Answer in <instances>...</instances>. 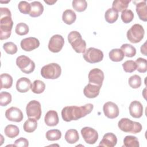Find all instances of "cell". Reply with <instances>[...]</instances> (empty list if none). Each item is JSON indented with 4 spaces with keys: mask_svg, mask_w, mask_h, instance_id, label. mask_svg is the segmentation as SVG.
<instances>
[{
    "mask_svg": "<svg viewBox=\"0 0 147 147\" xmlns=\"http://www.w3.org/2000/svg\"><path fill=\"white\" fill-rule=\"evenodd\" d=\"M118 18V13L112 8L108 9L105 14V18L106 21L110 24L115 22Z\"/></svg>",
    "mask_w": 147,
    "mask_h": 147,
    "instance_id": "cell-31",
    "label": "cell"
},
{
    "mask_svg": "<svg viewBox=\"0 0 147 147\" xmlns=\"http://www.w3.org/2000/svg\"><path fill=\"white\" fill-rule=\"evenodd\" d=\"M130 2L129 0H115L112 4V9L117 12H122L127 9Z\"/></svg>",
    "mask_w": 147,
    "mask_h": 147,
    "instance_id": "cell-25",
    "label": "cell"
},
{
    "mask_svg": "<svg viewBox=\"0 0 147 147\" xmlns=\"http://www.w3.org/2000/svg\"><path fill=\"white\" fill-rule=\"evenodd\" d=\"M20 45L24 51L30 52L39 47L40 41L36 37H30L22 39L21 41Z\"/></svg>",
    "mask_w": 147,
    "mask_h": 147,
    "instance_id": "cell-15",
    "label": "cell"
},
{
    "mask_svg": "<svg viewBox=\"0 0 147 147\" xmlns=\"http://www.w3.org/2000/svg\"><path fill=\"white\" fill-rule=\"evenodd\" d=\"M65 141L71 144L76 143L79 140V136L76 129H71L68 130L65 134Z\"/></svg>",
    "mask_w": 147,
    "mask_h": 147,
    "instance_id": "cell-24",
    "label": "cell"
},
{
    "mask_svg": "<svg viewBox=\"0 0 147 147\" xmlns=\"http://www.w3.org/2000/svg\"><path fill=\"white\" fill-rule=\"evenodd\" d=\"M3 48L5 51L10 55H14L17 52V45L12 42H7L3 45Z\"/></svg>",
    "mask_w": 147,
    "mask_h": 147,
    "instance_id": "cell-42",
    "label": "cell"
},
{
    "mask_svg": "<svg viewBox=\"0 0 147 147\" xmlns=\"http://www.w3.org/2000/svg\"><path fill=\"white\" fill-rule=\"evenodd\" d=\"M94 106L91 103H87L84 106H68L61 110L63 119L66 122L78 120L89 114L93 110Z\"/></svg>",
    "mask_w": 147,
    "mask_h": 147,
    "instance_id": "cell-1",
    "label": "cell"
},
{
    "mask_svg": "<svg viewBox=\"0 0 147 147\" xmlns=\"http://www.w3.org/2000/svg\"><path fill=\"white\" fill-rule=\"evenodd\" d=\"M4 132L7 137L10 138H13L19 134L20 129L16 125H8L5 127Z\"/></svg>",
    "mask_w": 147,
    "mask_h": 147,
    "instance_id": "cell-29",
    "label": "cell"
},
{
    "mask_svg": "<svg viewBox=\"0 0 147 147\" xmlns=\"http://www.w3.org/2000/svg\"><path fill=\"white\" fill-rule=\"evenodd\" d=\"M6 118L10 121L20 122L22 121L24 115L21 110L16 107H11L5 112Z\"/></svg>",
    "mask_w": 147,
    "mask_h": 147,
    "instance_id": "cell-14",
    "label": "cell"
},
{
    "mask_svg": "<svg viewBox=\"0 0 147 147\" xmlns=\"http://www.w3.org/2000/svg\"><path fill=\"white\" fill-rule=\"evenodd\" d=\"M122 67L125 72L131 73L136 70L137 65L133 60H127L122 64Z\"/></svg>",
    "mask_w": 147,
    "mask_h": 147,
    "instance_id": "cell-41",
    "label": "cell"
},
{
    "mask_svg": "<svg viewBox=\"0 0 147 147\" xmlns=\"http://www.w3.org/2000/svg\"><path fill=\"white\" fill-rule=\"evenodd\" d=\"M121 18L122 21L125 23L128 24L132 21L134 18V13L130 9H126L122 11Z\"/></svg>",
    "mask_w": 147,
    "mask_h": 147,
    "instance_id": "cell-40",
    "label": "cell"
},
{
    "mask_svg": "<svg viewBox=\"0 0 147 147\" xmlns=\"http://www.w3.org/2000/svg\"><path fill=\"white\" fill-rule=\"evenodd\" d=\"M76 19V13L71 9H67L63 13L62 20L67 25L72 24Z\"/></svg>",
    "mask_w": 147,
    "mask_h": 147,
    "instance_id": "cell-23",
    "label": "cell"
},
{
    "mask_svg": "<svg viewBox=\"0 0 147 147\" xmlns=\"http://www.w3.org/2000/svg\"><path fill=\"white\" fill-rule=\"evenodd\" d=\"M128 83L132 88H138L141 85V78L138 75H134L129 78Z\"/></svg>",
    "mask_w": 147,
    "mask_h": 147,
    "instance_id": "cell-37",
    "label": "cell"
},
{
    "mask_svg": "<svg viewBox=\"0 0 147 147\" xmlns=\"http://www.w3.org/2000/svg\"><path fill=\"white\" fill-rule=\"evenodd\" d=\"M64 44V40L62 36L55 34L52 36L48 43V49L53 53L59 52L63 48Z\"/></svg>",
    "mask_w": 147,
    "mask_h": 147,
    "instance_id": "cell-10",
    "label": "cell"
},
{
    "mask_svg": "<svg viewBox=\"0 0 147 147\" xmlns=\"http://www.w3.org/2000/svg\"><path fill=\"white\" fill-rule=\"evenodd\" d=\"M45 136L48 141H57L61 137V132L58 129H51L47 131Z\"/></svg>",
    "mask_w": 147,
    "mask_h": 147,
    "instance_id": "cell-34",
    "label": "cell"
},
{
    "mask_svg": "<svg viewBox=\"0 0 147 147\" xmlns=\"http://www.w3.org/2000/svg\"><path fill=\"white\" fill-rule=\"evenodd\" d=\"M32 83L28 78L22 77L20 78L16 82V89L20 92H26L31 88Z\"/></svg>",
    "mask_w": 147,
    "mask_h": 147,
    "instance_id": "cell-20",
    "label": "cell"
},
{
    "mask_svg": "<svg viewBox=\"0 0 147 147\" xmlns=\"http://www.w3.org/2000/svg\"><path fill=\"white\" fill-rule=\"evenodd\" d=\"M26 112L28 118H33L38 120L42 113L40 103L36 100L30 101L26 105Z\"/></svg>",
    "mask_w": 147,
    "mask_h": 147,
    "instance_id": "cell-9",
    "label": "cell"
},
{
    "mask_svg": "<svg viewBox=\"0 0 147 147\" xmlns=\"http://www.w3.org/2000/svg\"><path fill=\"white\" fill-rule=\"evenodd\" d=\"M146 42H145L144 44V45H142L141 47V53L144 54L145 56H146Z\"/></svg>",
    "mask_w": 147,
    "mask_h": 147,
    "instance_id": "cell-45",
    "label": "cell"
},
{
    "mask_svg": "<svg viewBox=\"0 0 147 147\" xmlns=\"http://www.w3.org/2000/svg\"><path fill=\"white\" fill-rule=\"evenodd\" d=\"M117 142V138L116 136L113 133H106L102 140L100 141L99 146L106 147H114L116 145Z\"/></svg>",
    "mask_w": 147,
    "mask_h": 147,
    "instance_id": "cell-19",
    "label": "cell"
},
{
    "mask_svg": "<svg viewBox=\"0 0 147 147\" xmlns=\"http://www.w3.org/2000/svg\"><path fill=\"white\" fill-rule=\"evenodd\" d=\"M136 3V10L139 18L146 22L147 21V5L146 1H134Z\"/></svg>",
    "mask_w": 147,
    "mask_h": 147,
    "instance_id": "cell-17",
    "label": "cell"
},
{
    "mask_svg": "<svg viewBox=\"0 0 147 147\" xmlns=\"http://www.w3.org/2000/svg\"><path fill=\"white\" fill-rule=\"evenodd\" d=\"M81 134L84 141L88 144H94L98 139V133L96 130L90 127H84L81 130Z\"/></svg>",
    "mask_w": 147,
    "mask_h": 147,
    "instance_id": "cell-11",
    "label": "cell"
},
{
    "mask_svg": "<svg viewBox=\"0 0 147 147\" xmlns=\"http://www.w3.org/2000/svg\"><path fill=\"white\" fill-rule=\"evenodd\" d=\"M130 115L135 118H140L143 114V106L138 100L132 101L129 107Z\"/></svg>",
    "mask_w": 147,
    "mask_h": 147,
    "instance_id": "cell-16",
    "label": "cell"
},
{
    "mask_svg": "<svg viewBox=\"0 0 147 147\" xmlns=\"http://www.w3.org/2000/svg\"><path fill=\"white\" fill-rule=\"evenodd\" d=\"M72 5L74 9L78 12L84 11L87 7V2L85 0H74Z\"/></svg>",
    "mask_w": 147,
    "mask_h": 147,
    "instance_id": "cell-35",
    "label": "cell"
},
{
    "mask_svg": "<svg viewBox=\"0 0 147 147\" xmlns=\"http://www.w3.org/2000/svg\"><path fill=\"white\" fill-rule=\"evenodd\" d=\"M18 8L21 13L25 14H29L30 11L31 6H30V4L28 2L22 1L19 2L18 5Z\"/></svg>",
    "mask_w": 147,
    "mask_h": 147,
    "instance_id": "cell-43",
    "label": "cell"
},
{
    "mask_svg": "<svg viewBox=\"0 0 147 147\" xmlns=\"http://www.w3.org/2000/svg\"><path fill=\"white\" fill-rule=\"evenodd\" d=\"M68 40L74 50L78 53H84L86 48V42L82 39L80 33L77 31H71L68 35Z\"/></svg>",
    "mask_w": 147,
    "mask_h": 147,
    "instance_id": "cell-3",
    "label": "cell"
},
{
    "mask_svg": "<svg viewBox=\"0 0 147 147\" xmlns=\"http://www.w3.org/2000/svg\"><path fill=\"white\" fill-rule=\"evenodd\" d=\"M31 9L29 16L32 17H37L40 16L44 11V6L39 1H33L30 3Z\"/></svg>",
    "mask_w": 147,
    "mask_h": 147,
    "instance_id": "cell-22",
    "label": "cell"
},
{
    "mask_svg": "<svg viewBox=\"0 0 147 147\" xmlns=\"http://www.w3.org/2000/svg\"><path fill=\"white\" fill-rule=\"evenodd\" d=\"M140 146L138 138L133 136H127L123 139L125 147H138Z\"/></svg>",
    "mask_w": 147,
    "mask_h": 147,
    "instance_id": "cell-33",
    "label": "cell"
},
{
    "mask_svg": "<svg viewBox=\"0 0 147 147\" xmlns=\"http://www.w3.org/2000/svg\"><path fill=\"white\" fill-rule=\"evenodd\" d=\"M11 102V95L6 91H2L0 93V105L1 106H6Z\"/></svg>",
    "mask_w": 147,
    "mask_h": 147,
    "instance_id": "cell-38",
    "label": "cell"
},
{
    "mask_svg": "<svg viewBox=\"0 0 147 147\" xmlns=\"http://www.w3.org/2000/svg\"><path fill=\"white\" fill-rule=\"evenodd\" d=\"M137 65V70L140 73H145L147 71V61L145 59L139 57L135 61Z\"/></svg>",
    "mask_w": 147,
    "mask_h": 147,
    "instance_id": "cell-36",
    "label": "cell"
},
{
    "mask_svg": "<svg viewBox=\"0 0 147 147\" xmlns=\"http://www.w3.org/2000/svg\"><path fill=\"white\" fill-rule=\"evenodd\" d=\"M118 126L120 130L125 133L137 134L140 133L142 129V125L140 122H135L127 118H121L118 123Z\"/></svg>",
    "mask_w": 147,
    "mask_h": 147,
    "instance_id": "cell-4",
    "label": "cell"
},
{
    "mask_svg": "<svg viewBox=\"0 0 147 147\" xmlns=\"http://www.w3.org/2000/svg\"><path fill=\"white\" fill-rule=\"evenodd\" d=\"M103 110L105 116L110 119L117 118L119 113L118 106L112 102L105 103L103 106Z\"/></svg>",
    "mask_w": 147,
    "mask_h": 147,
    "instance_id": "cell-13",
    "label": "cell"
},
{
    "mask_svg": "<svg viewBox=\"0 0 147 147\" xmlns=\"http://www.w3.org/2000/svg\"><path fill=\"white\" fill-rule=\"evenodd\" d=\"M104 73L99 68L92 69L88 74L89 83L102 87L104 80Z\"/></svg>",
    "mask_w": 147,
    "mask_h": 147,
    "instance_id": "cell-12",
    "label": "cell"
},
{
    "mask_svg": "<svg viewBox=\"0 0 147 147\" xmlns=\"http://www.w3.org/2000/svg\"><path fill=\"white\" fill-rule=\"evenodd\" d=\"M1 78V89L10 88L13 84V78L8 74H2L0 75Z\"/></svg>",
    "mask_w": 147,
    "mask_h": 147,
    "instance_id": "cell-26",
    "label": "cell"
},
{
    "mask_svg": "<svg viewBox=\"0 0 147 147\" xmlns=\"http://www.w3.org/2000/svg\"><path fill=\"white\" fill-rule=\"evenodd\" d=\"M57 1L54 0V1H50V0H44V2H45L46 3H47L49 5H53Z\"/></svg>",
    "mask_w": 147,
    "mask_h": 147,
    "instance_id": "cell-46",
    "label": "cell"
},
{
    "mask_svg": "<svg viewBox=\"0 0 147 147\" xmlns=\"http://www.w3.org/2000/svg\"><path fill=\"white\" fill-rule=\"evenodd\" d=\"M16 64L22 72L26 74L32 73L35 68L34 61L25 55H21L16 59Z\"/></svg>",
    "mask_w": 147,
    "mask_h": 147,
    "instance_id": "cell-7",
    "label": "cell"
},
{
    "mask_svg": "<svg viewBox=\"0 0 147 147\" xmlns=\"http://www.w3.org/2000/svg\"><path fill=\"white\" fill-rule=\"evenodd\" d=\"M109 56L110 60L115 62H119L122 61L125 56L122 51L118 48L111 49L109 53Z\"/></svg>",
    "mask_w": 147,
    "mask_h": 147,
    "instance_id": "cell-28",
    "label": "cell"
},
{
    "mask_svg": "<svg viewBox=\"0 0 147 147\" xmlns=\"http://www.w3.org/2000/svg\"><path fill=\"white\" fill-rule=\"evenodd\" d=\"M44 122L48 126H56L59 122L57 113L55 110L48 111L45 115Z\"/></svg>",
    "mask_w": 147,
    "mask_h": 147,
    "instance_id": "cell-21",
    "label": "cell"
},
{
    "mask_svg": "<svg viewBox=\"0 0 147 147\" xmlns=\"http://www.w3.org/2000/svg\"><path fill=\"white\" fill-rule=\"evenodd\" d=\"M29 26L27 24L24 22L18 23L16 25L15 29L16 33L20 36H24L27 34L29 32Z\"/></svg>",
    "mask_w": 147,
    "mask_h": 147,
    "instance_id": "cell-39",
    "label": "cell"
},
{
    "mask_svg": "<svg viewBox=\"0 0 147 147\" xmlns=\"http://www.w3.org/2000/svg\"><path fill=\"white\" fill-rule=\"evenodd\" d=\"M84 59L90 63H96L101 61L103 58V53L99 49L90 47L83 53Z\"/></svg>",
    "mask_w": 147,
    "mask_h": 147,
    "instance_id": "cell-8",
    "label": "cell"
},
{
    "mask_svg": "<svg viewBox=\"0 0 147 147\" xmlns=\"http://www.w3.org/2000/svg\"><path fill=\"white\" fill-rule=\"evenodd\" d=\"M124 55L127 57H134L136 54V49L132 45L129 44H122L121 47Z\"/></svg>",
    "mask_w": 147,
    "mask_h": 147,
    "instance_id": "cell-30",
    "label": "cell"
},
{
    "mask_svg": "<svg viewBox=\"0 0 147 147\" xmlns=\"http://www.w3.org/2000/svg\"><path fill=\"white\" fill-rule=\"evenodd\" d=\"M61 73V67L57 63H52L43 66L41 69V76L47 79H56Z\"/></svg>",
    "mask_w": 147,
    "mask_h": 147,
    "instance_id": "cell-5",
    "label": "cell"
},
{
    "mask_svg": "<svg viewBox=\"0 0 147 147\" xmlns=\"http://www.w3.org/2000/svg\"><path fill=\"white\" fill-rule=\"evenodd\" d=\"M14 146L18 147H27L29 146V141L24 137H20L14 141Z\"/></svg>",
    "mask_w": 147,
    "mask_h": 147,
    "instance_id": "cell-44",
    "label": "cell"
},
{
    "mask_svg": "<svg viewBox=\"0 0 147 147\" xmlns=\"http://www.w3.org/2000/svg\"><path fill=\"white\" fill-rule=\"evenodd\" d=\"M45 89V83L40 80H35L31 86V90L34 94H41Z\"/></svg>",
    "mask_w": 147,
    "mask_h": 147,
    "instance_id": "cell-32",
    "label": "cell"
},
{
    "mask_svg": "<svg viewBox=\"0 0 147 147\" xmlns=\"http://www.w3.org/2000/svg\"><path fill=\"white\" fill-rule=\"evenodd\" d=\"M37 119L33 118H29L24 123L23 129L27 133H32L37 127Z\"/></svg>",
    "mask_w": 147,
    "mask_h": 147,
    "instance_id": "cell-27",
    "label": "cell"
},
{
    "mask_svg": "<svg viewBox=\"0 0 147 147\" xmlns=\"http://www.w3.org/2000/svg\"><path fill=\"white\" fill-rule=\"evenodd\" d=\"M13 21L10 10L7 7L0 8V39L9 38L11 35Z\"/></svg>",
    "mask_w": 147,
    "mask_h": 147,
    "instance_id": "cell-2",
    "label": "cell"
},
{
    "mask_svg": "<svg viewBox=\"0 0 147 147\" xmlns=\"http://www.w3.org/2000/svg\"><path fill=\"white\" fill-rule=\"evenodd\" d=\"M145 30L143 26L138 24H134L127 30L126 36L127 40L132 43H138L144 38Z\"/></svg>",
    "mask_w": 147,
    "mask_h": 147,
    "instance_id": "cell-6",
    "label": "cell"
},
{
    "mask_svg": "<svg viewBox=\"0 0 147 147\" xmlns=\"http://www.w3.org/2000/svg\"><path fill=\"white\" fill-rule=\"evenodd\" d=\"M101 87L89 83L85 86L83 90L84 95L88 98H96L100 92Z\"/></svg>",
    "mask_w": 147,
    "mask_h": 147,
    "instance_id": "cell-18",
    "label": "cell"
}]
</instances>
